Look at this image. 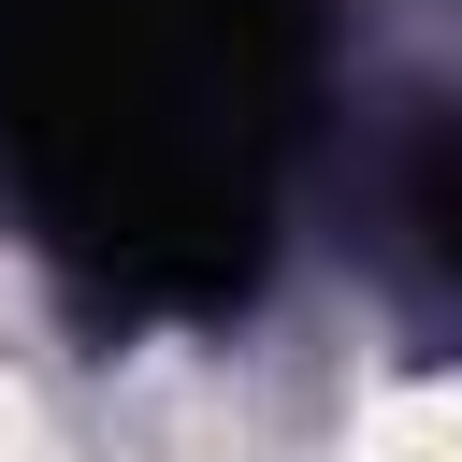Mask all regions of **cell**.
<instances>
[{"instance_id":"1","label":"cell","mask_w":462,"mask_h":462,"mask_svg":"<svg viewBox=\"0 0 462 462\" xmlns=\"http://www.w3.org/2000/svg\"><path fill=\"white\" fill-rule=\"evenodd\" d=\"M375 462H462V404H433V419H404Z\"/></svg>"}]
</instances>
